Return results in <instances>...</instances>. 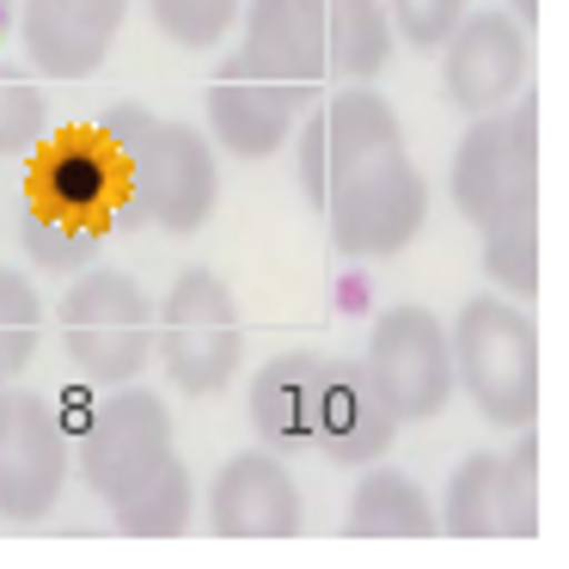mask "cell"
Instances as JSON below:
<instances>
[{
    "mask_svg": "<svg viewBox=\"0 0 569 569\" xmlns=\"http://www.w3.org/2000/svg\"><path fill=\"white\" fill-rule=\"evenodd\" d=\"M99 136L111 141L117 153V214L111 227L136 233V227H153V233H202L214 221V202H221V153L202 136L197 123H178V117H160L148 104H111L99 117Z\"/></svg>",
    "mask_w": 569,
    "mask_h": 569,
    "instance_id": "1",
    "label": "cell"
},
{
    "mask_svg": "<svg viewBox=\"0 0 569 569\" xmlns=\"http://www.w3.org/2000/svg\"><path fill=\"white\" fill-rule=\"evenodd\" d=\"M453 392L478 405L490 429H532L539 417V325L515 300H466L447 331Z\"/></svg>",
    "mask_w": 569,
    "mask_h": 569,
    "instance_id": "2",
    "label": "cell"
},
{
    "mask_svg": "<svg viewBox=\"0 0 569 569\" xmlns=\"http://www.w3.org/2000/svg\"><path fill=\"white\" fill-rule=\"evenodd\" d=\"M447 190L478 233L515 214H539V104L527 92H515L490 117H471Z\"/></svg>",
    "mask_w": 569,
    "mask_h": 569,
    "instance_id": "3",
    "label": "cell"
},
{
    "mask_svg": "<svg viewBox=\"0 0 569 569\" xmlns=\"http://www.w3.org/2000/svg\"><path fill=\"white\" fill-rule=\"evenodd\" d=\"M56 331L92 386H129L153 361V307L129 270L87 263L56 307Z\"/></svg>",
    "mask_w": 569,
    "mask_h": 569,
    "instance_id": "4",
    "label": "cell"
},
{
    "mask_svg": "<svg viewBox=\"0 0 569 569\" xmlns=\"http://www.w3.org/2000/svg\"><path fill=\"white\" fill-rule=\"evenodd\" d=\"M153 356H160L166 380L190 398H214L233 386L239 361H246V319H239L233 288L214 270H184L166 288L160 312H153Z\"/></svg>",
    "mask_w": 569,
    "mask_h": 569,
    "instance_id": "5",
    "label": "cell"
},
{
    "mask_svg": "<svg viewBox=\"0 0 569 569\" xmlns=\"http://www.w3.org/2000/svg\"><path fill=\"white\" fill-rule=\"evenodd\" d=\"M429 221V178L417 172L405 148L373 153L368 166L343 178V184L325 197V227H331V246L349 263H386L410 246Z\"/></svg>",
    "mask_w": 569,
    "mask_h": 569,
    "instance_id": "6",
    "label": "cell"
},
{
    "mask_svg": "<svg viewBox=\"0 0 569 569\" xmlns=\"http://www.w3.org/2000/svg\"><path fill=\"white\" fill-rule=\"evenodd\" d=\"M312 99H319V87H300V80L276 74L258 56H246V50L227 56L209 74V92H202L214 153H233L246 166L282 153L288 136L300 129V117L312 111Z\"/></svg>",
    "mask_w": 569,
    "mask_h": 569,
    "instance_id": "7",
    "label": "cell"
},
{
    "mask_svg": "<svg viewBox=\"0 0 569 569\" xmlns=\"http://www.w3.org/2000/svg\"><path fill=\"white\" fill-rule=\"evenodd\" d=\"M508 453H466L447 478V502L435 508V532L447 539H539V441L515 429Z\"/></svg>",
    "mask_w": 569,
    "mask_h": 569,
    "instance_id": "8",
    "label": "cell"
},
{
    "mask_svg": "<svg viewBox=\"0 0 569 569\" xmlns=\"http://www.w3.org/2000/svg\"><path fill=\"white\" fill-rule=\"evenodd\" d=\"M361 368L380 386L386 410L398 422H429L453 398V349H447V325L417 300H398L373 319Z\"/></svg>",
    "mask_w": 569,
    "mask_h": 569,
    "instance_id": "9",
    "label": "cell"
},
{
    "mask_svg": "<svg viewBox=\"0 0 569 569\" xmlns=\"http://www.w3.org/2000/svg\"><path fill=\"white\" fill-rule=\"evenodd\" d=\"M386 148H405V129H398V111L380 92L343 87L337 99H312V111L300 117V148H295L300 197L312 209H325V197Z\"/></svg>",
    "mask_w": 569,
    "mask_h": 569,
    "instance_id": "10",
    "label": "cell"
},
{
    "mask_svg": "<svg viewBox=\"0 0 569 569\" xmlns=\"http://www.w3.org/2000/svg\"><path fill=\"white\" fill-rule=\"evenodd\" d=\"M74 441L56 422V405L26 386H0V520H43L68 483Z\"/></svg>",
    "mask_w": 569,
    "mask_h": 569,
    "instance_id": "11",
    "label": "cell"
},
{
    "mask_svg": "<svg viewBox=\"0 0 569 569\" xmlns=\"http://www.w3.org/2000/svg\"><path fill=\"white\" fill-rule=\"evenodd\" d=\"M441 92L453 111L466 117H490L502 111L515 92H527V68H532V43L508 7H478L453 26V38L441 43Z\"/></svg>",
    "mask_w": 569,
    "mask_h": 569,
    "instance_id": "12",
    "label": "cell"
},
{
    "mask_svg": "<svg viewBox=\"0 0 569 569\" xmlns=\"http://www.w3.org/2000/svg\"><path fill=\"white\" fill-rule=\"evenodd\" d=\"M74 453H80V478L111 502L123 483H136L153 459L172 453V410L166 398L141 392L136 380L117 386L111 398H99L87 417V429L74 435Z\"/></svg>",
    "mask_w": 569,
    "mask_h": 569,
    "instance_id": "13",
    "label": "cell"
},
{
    "mask_svg": "<svg viewBox=\"0 0 569 569\" xmlns=\"http://www.w3.org/2000/svg\"><path fill=\"white\" fill-rule=\"evenodd\" d=\"M136 0H19V43L43 80H92Z\"/></svg>",
    "mask_w": 569,
    "mask_h": 569,
    "instance_id": "14",
    "label": "cell"
},
{
    "mask_svg": "<svg viewBox=\"0 0 569 569\" xmlns=\"http://www.w3.org/2000/svg\"><path fill=\"white\" fill-rule=\"evenodd\" d=\"M307 527L300 483L276 447L233 453L209 483V532L221 539H295Z\"/></svg>",
    "mask_w": 569,
    "mask_h": 569,
    "instance_id": "15",
    "label": "cell"
},
{
    "mask_svg": "<svg viewBox=\"0 0 569 569\" xmlns=\"http://www.w3.org/2000/svg\"><path fill=\"white\" fill-rule=\"evenodd\" d=\"M405 422L386 410L380 386L368 380L361 356H325L319 361V410H312V447L337 459V466H373L386 447L398 441Z\"/></svg>",
    "mask_w": 569,
    "mask_h": 569,
    "instance_id": "16",
    "label": "cell"
},
{
    "mask_svg": "<svg viewBox=\"0 0 569 569\" xmlns=\"http://www.w3.org/2000/svg\"><path fill=\"white\" fill-rule=\"evenodd\" d=\"M117 153L99 129H62L50 148L31 160V202L56 214H74V221H104L117 214Z\"/></svg>",
    "mask_w": 569,
    "mask_h": 569,
    "instance_id": "17",
    "label": "cell"
},
{
    "mask_svg": "<svg viewBox=\"0 0 569 569\" xmlns=\"http://www.w3.org/2000/svg\"><path fill=\"white\" fill-rule=\"evenodd\" d=\"M319 361L307 349H288V356H270L258 373H251V398L246 417L251 435L276 453H300L312 447V410H319Z\"/></svg>",
    "mask_w": 569,
    "mask_h": 569,
    "instance_id": "18",
    "label": "cell"
},
{
    "mask_svg": "<svg viewBox=\"0 0 569 569\" xmlns=\"http://www.w3.org/2000/svg\"><path fill=\"white\" fill-rule=\"evenodd\" d=\"M246 19V56L270 62L276 74L300 87H325V0H251L239 7Z\"/></svg>",
    "mask_w": 569,
    "mask_h": 569,
    "instance_id": "19",
    "label": "cell"
},
{
    "mask_svg": "<svg viewBox=\"0 0 569 569\" xmlns=\"http://www.w3.org/2000/svg\"><path fill=\"white\" fill-rule=\"evenodd\" d=\"M349 539H435V508L422 496V483L398 466H380L373 459L361 471L356 496H349V515H343Z\"/></svg>",
    "mask_w": 569,
    "mask_h": 569,
    "instance_id": "20",
    "label": "cell"
},
{
    "mask_svg": "<svg viewBox=\"0 0 569 569\" xmlns=\"http://www.w3.org/2000/svg\"><path fill=\"white\" fill-rule=\"evenodd\" d=\"M190 515H197V483H190V466L178 459V447L111 496V520L123 539H178Z\"/></svg>",
    "mask_w": 569,
    "mask_h": 569,
    "instance_id": "21",
    "label": "cell"
},
{
    "mask_svg": "<svg viewBox=\"0 0 569 569\" xmlns=\"http://www.w3.org/2000/svg\"><path fill=\"white\" fill-rule=\"evenodd\" d=\"M392 62L386 0H325V68L343 87H361Z\"/></svg>",
    "mask_w": 569,
    "mask_h": 569,
    "instance_id": "22",
    "label": "cell"
},
{
    "mask_svg": "<svg viewBox=\"0 0 569 569\" xmlns=\"http://www.w3.org/2000/svg\"><path fill=\"white\" fill-rule=\"evenodd\" d=\"M13 233H19V251H26L38 270L80 276L92 258H99V246H104L111 227H104V221H74V214H56V209H43V202L26 197V202H19Z\"/></svg>",
    "mask_w": 569,
    "mask_h": 569,
    "instance_id": "23",
    "label": "cell"
},
{
    "mask_svg": "<svg viewBox=\"0 0 569 569\" xmlns=\"http://www.w3.org/2000/svg\"><path fill=\"white\" fill-rule=\"evenodd\" d=\"M43 343V300L26 270L0 263V386H13Z\"/></svg>",
    "mask_w": 569,
    "mask_h": 569,
    "instance_id": "24",
    "label": "cell"
},
{
    "mask_svg": "<svg viewBox=\"0 0 569 569\" xmlns=\"http://www.w3.org/2000/svg\"><path fill=\"white\" fill-rule=\"evenodd\" d=\"M478 263L502 295L532 300V288H539V214H515V221L483 227V258Z\"/></svg>",
    "mask_w": 569,
    "mask_h": 569,
    "instance_id": "25",
    "label": "cell"
},
{
    "mask_svg": "<svg viewBox=\"0 0 569 569\" xmlns=\"http://www.w3.org/2000/svg\"><path fill=\"white\" fill-rule=\"evenodd\" d=\"M50 136V99L26 68L0 62V160L13 153H38Z\"/></svg>",
    "mask_w": 569,
    "mask_h": 569,
    "instance_id": "26",
    "label": "cell"
},
{
    "mask_svg": "<svg viewBox=\"0 0 569 569\" xmlns=\"http://www.w3.org/2000/svg\"><path fill=\"white\" fill-rule=\"evenodd\" d=\"M246 0H148V19L184 50H214L239 26Z\"/></svg>",
    "mask_w": 569,
    "mask_h": 569,
    "instance_id": "27",
    "label": "cell"
},
{
    "mask_svg": "<svg viewBox=\"0 0 569 569\" xmlns=\"http://www.w3.org/2000/svg\"><path fill=\"white\" fill-rule=\"evenodd\" d=\"M466 13H471V0H386L392 38H405L410 50H441Z\"/></svg>",
    "mask_w": 569,
    "mask_h": 569,
    "instance_id": "28",
    "label": "cell"
},
{
    "mask_svg": "<svg viewBox=\"0 0 569 569\" xmlns=\"http://www.w3.org/2000/svg\"><path fill=\"white\" fill-rule=\"evenodd\" d=\"M92 405H99V398H92L87 386H74V392H62V398H56V422H62V429H68V441H74V435L87 429Z\"/></svg>",
    "mask_w": 569,
    "mask_h": 569,
    "instance_id": "29",
    "label": "cell"
},
{
    "mask_svg": "<svg viewBox=\"0 0 569 569\" xmlns=\"http://www.w3.org/2000/svg\"><path fill=\"white\" fill-rule=\"evenodd\" d=\"M337 307H343V312H368V282H361V276H343V282H337Z\"/></svg>",
    "mask_w": 569,
    "mask_h": 569,
    "instance_id": "30",
    "label": "cell"
},
{
    "mask_svg": "<svg viewBox=\"0 0 569 569\" xmlns=\"http://www.w3.org/2000/svg\"><path fill=\"white\" fill-rule=\"evenodd\" d=\"M508 13H515L520 26H532V19H539V0H508Z\"/></svg>",
    "mask_w": 569,
    "mask_h": 569,
    "instance_id": "31",
    "label": "cell"
},
{
    "mask_svg": "<svg viewBox=\"0 0 569 569\" xmlns=\"http://www.w3.org/2000/svg\"><path fill=\"white\" fill-rule=\"evenodd\" d=\"M13 19H19V0H0V38L13 31Z\"/></svg>",
    "mask_w": 569,
    "mask_h": 569,
    "instance_id": "32",
    "label": "cell"
}]
</instances>
